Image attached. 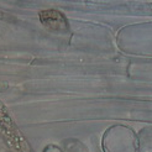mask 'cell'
Returning <instances> with one entry per match:
<instances>
[{
  "instance_id": "1",
  "label": "cell",
  "mask_w": 152,
  "mask_h": 152,
  "mask_svg": "<svg viewBox=\"0 0 152 152\" xmlns=\"http://www.w3.org/2000/svg\"><path fill=\"white\" fill-rule=\"evenodd\" d=\"M41 16V21L43 22L45 25H50V22H53V20H55V27L56 28H59L62 27L64 25V18L61 15L59 12L55 11V10H47V11H43L40 14Z\"/></svg>"
}]
</instances>
